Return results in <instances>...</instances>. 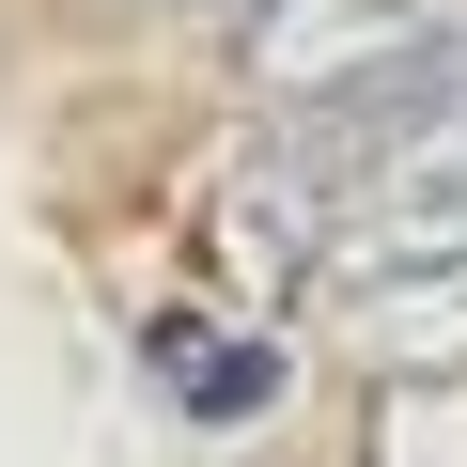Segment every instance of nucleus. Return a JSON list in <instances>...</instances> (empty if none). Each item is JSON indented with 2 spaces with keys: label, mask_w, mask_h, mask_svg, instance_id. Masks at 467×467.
<instances>
[{
  "label": "nucleus",
  "mask_w": 467,
  "mask_h": 467,
  "mask_svg": "<svg viewBox=\"0 0 467 467\" xmlns=\"http://www.w3.org/2000/svg\"><path fill=\"white\" fill-rule=\"evenodd\" d=\"M140 374H156V405L202 420V436L281 405V343H265V327H202V312H156V327H140Z\"/></svg>",
  "instance_id": "f03ea898"
},
{
  "label": "nucleus",
  "mask_w": 467,
  "mask_h": 467,
  "mask_svg": "<svg viewBox=\"0 0 467 467\" xmlns=\"http://www.w3.org/2000/svg\"><path fill=\"white\" fill-rule=\"evenodd\" d=\"M358 250H374V265H467V125L389 140V171H374V202H358Z\"/></svg>",
  "instance_id": "f257e3e1"
}]
</instances>
